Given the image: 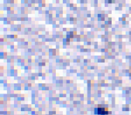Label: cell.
Listing matches in <instances>:
<instances>
[{
  "label": "cell",
  "instance_id": "6da1fadb",
  "mask_svg": "<svg viewBox=\"0 0 131 115\" xmlns=\"http://www.w3.org/2000/svg\"><path fill=\"white\" fill-rule=\"evenodd\" d=\"M95 113L99 115H106L110 113L107 107H99L98 108H96L95 110Z\"/></svg>",
  "mask_w": 131,
  "mask_h": 115
},
{
  "label": "cell",
  "instance_id": "7a4b0ae2",
  "mask_svg": "<svg viewBox=\"0 0 131 115\" xmlns=\"http://www.w3.org/2000/svg\"><path fill=\"white\" fill-rule=\"evenodd\" d=\"M106 1L107 3H113V0H106Z\"/></svg>",
  "mask_w": 131,
  "mask_h": 115
}]
</instances>
